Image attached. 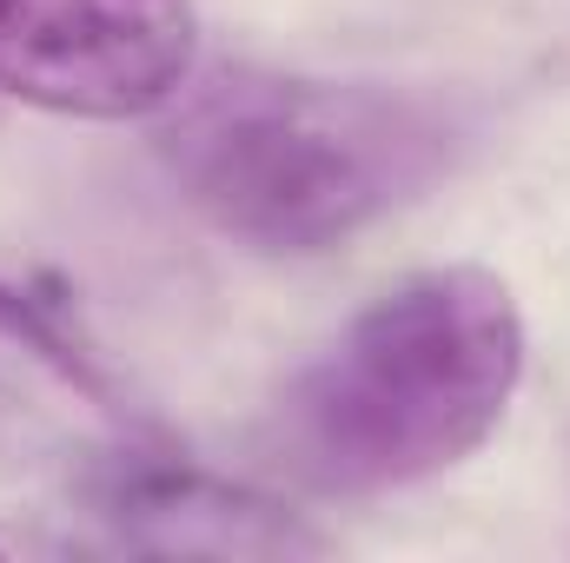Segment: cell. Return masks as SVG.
I'll list each match as a JSON object with an SVG mask.
<instances>
[{
	"label": "cell",
	"instance_id": "obj_1",
	"mask_svg": "<svg viewBox=\"0 0 570 563\" xmlns=\"http://www.w3.org/2000/svg\"><path fill=\"white\" fill-rule=\"evenodd\" d=\"M531 332L484 266H431L365 298L279 392L273 457L312 497H392L458 471L511 412Z\"/></svg>",
	"mask_w": 570,
	"mask_h": 563
},
{
	"label": "cell",
	"instance_id": "obj_2",
	"mask_svg": "<svg viewBox=\"0 0 570 563\" xmlns=\"http://www.w3.org/2000/svg\"><path fill=\"white\" fill-rule=\"evenodd\" d=\"M159 159L173 192L233 246L312 259L451 179L471 127L412 87L233 73L186 87Z\"/></svg>",
	"mask_w": 570,
	"mask_h": 563
},
{
	"label": "cell",
	"instance_id": "obj_3",
	"mask_svg": "<svg viewBox=\"0 0 570 563\" xmlns=\"http://www.w3.org/2000/svg\"><path fill=\"white\" fill-rule=\"evenodd\" d=\"M199 73L193 0H0V100L60 120L166 113Z\"/></svg>",
	"mask_w": 570,
	"mask_h": 563
},
{
	"label": "cell",
	"instance_id": "obj_4",
	"mask_svg": "<svg viewBox=\"0 0 570 563\" xmlns=\"http://www.w3.org/2000/svg\"><path fill=\"white\" fill-rule=\"evenodd\" d=\"M87 517L114 551H159V557H305L325 551V537L285 511L279 497L213 477L186 457L127 451L114 457L94 491Z\"/></svg>",
	"mask_w": 570,
	"mask_h": 563
},
{
	"label": "cell",
	"instance_id": "obj_5",
	"mask_svg": "<svg viewBox=\"0 0 570 563\" xmlns=\"http://www.w3.org/2000/svg\"><path fill=\"white\" fill-rule=\"evenodd\" d=\"M0 338H7V345H20L27 358H40L53 378H67V385H73V392H87L94 405H107V412H114V378H107V365L94 358V345L80 338V325H67L53 298H40V292L13 285L7 273H0Z\"/></svg>",
	"mask_w": 570,
	"mask_h": 563
}]
</instances>
